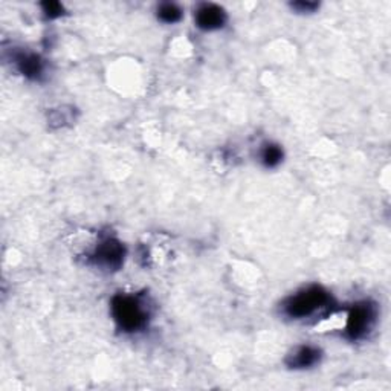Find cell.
Returning <instances> with one entry per match:
<instances>
[{
	"mask_svg": "<svg viewBox=\"0 0 391 391\" xmlns=\"http://www.w3.org/2000/svg\"><path fill=\"white\" fill-rule=\"evenodd\" d=\"M158 19L164 23H176L182 19V10L176 3H161L158 8Z\"/></svg>",
	"mask_w": 391,
	"mask_h": 391,
	"instance_id": "cell-9",
	"label": "cell"
},
{
	"mask_svg": "<svg viewBox=\"0 0 391 391\" xmlns=\"http://www.w3.org/2000/svg\"><path fill=\"white\" fill-rule=\"evenodd\" d=\"M260 159L268 169H274L283 161V148L278 144H265L260 151Z\"/></svg>",
	"mask_w": 391,
	"mask_h": 391,
	"instance_id": "cell-8",
	"label": "cell"
},
{
	"mask_svg": "<svg viewBox=\"0 0 391 391\" xmlns=\"http://www.w3.org/2000/svg\"><path fill=\"white\" fill-rule=\"evenodd\" d=\"M125 250L123 243L116 240V238H105L98 246L95 252L92 254V259L95 265L101 266L109 270H116L124 261Z\"/></svg>",
	"mask_w": 391,
	"mask_h": 391,
	"instance_id": "cell-4",
	"label": "cell"
},
{
	"mask_svg": "<svg viewBox=\"0 0 391 391\" xmlns=\"http://www.w3.org/2000/svg\"><path fill=\"white\" fill-rule=\"evenodd\" d=\"M43 13L46 14V17L49 19H57L60 15H63L65 10H63V5L59 2H43L42 3Z\"/></svg>",
	"mask_w": 391,
	"mask_h": 391,
	"instance_id": "cell-10",
	"label": "cell"
},
{
	"mask_svg": "<svg viewBox=\"0 0 391 391\" xmlns=\"http://www.w3.org/2000/svg\"><path fill=\"white\" fill-rule=\"evenodd\" d=\"M227 13L222 6L214 3H204L194 14L196 25L204 31H215L225 26Z\"/></svg>",
	"mask_w": 391,
	"mask_h": 391,
	"instance_id": "cell-5",
	"label": "cell"
},
{
	"mask_svg": "<svg viewBox=\"0 0 391 391\" xmlns=\"http://www.w3.org/2000/svg\"><path fill=\"white\" fill-rule=\"evenodd\" d=\"M329 302V292L321 286H309L283 302V312L293 320H301V318L314 315L316 310L325 307Z\"/></svg>",
	"mask_w": 391,
	"mask_h": 391,
	"instance_id": "cell-2",
	"label": "cell"
},
{
	"mask_svg": "<svg viewBox=\"0 0 391 391\" xmlns=\"http://www.w3.org/2000/svg\"><path fill=\"white\" fill-rule=\"evenodd\" d=\"M320 6L315 2H297V3H292L293 10H297L298 13H314L316 8Z\"/></svg>",
	"mask_w": 391,
	"mask_h": 391,
	"instance_id": "cell-11",
	"label": "cell"
},
{
	"mask_svg": "<svg viewBox=\"0 0 391 391\" xmlns=\"http://www.w3.org/2000/svg\"><path fill=\"white\" fill-rule=\"evenodd\" d=\"M321 350L314 346H301L295 348L287 358V364L291 369H309V367L320 362Z\"/></svg>",
	"mask_w": 391,
	"mask_h": 391,
	"instance_id": "cell-6",
	"label": "cell"
},
{
	"mask_svg": "<svg viewBox=\"0 0 391 391\" xmlns=\"http://www.w3.org/2000/svg\"><path fill=\"white\" fill-rule=\"evenodd\" d=\"M112 315L124 332H138L148 321V307L138 295H116L112 300Z\"/></svg>",
	"mask_w": 391,
	"mask_h": 391,
	"instance_id": "cell-1",
	"label": "cell"
},
{
	"mask_svg": "<svg viewBox=\"0 0 391 391\" xmlns=\"http://www.w3.org/2000/svg\"><path fill=\"white\" fill-rule=\"evenodd\" d=\"M17 68L23 75L37 79L43 74V61L36 54H22L17 57Z\"/></svg>",
	"mask_w": 391,
	"mask_h": 391,
	"instance_id": "cell-7",
	"label": "cell"
},
{
	"mask_svg": "<svg viewBox=\"0 0 391 391\" xmlns=\"http://www.w3.org/2000/svg\"><path fill=\"white\" fill-rule=\"evenodd\" d=\"M376 306L369 301L358 302L350 310L346 320V332L350 339H361L369 333L376 323Z\"/></svg>",
	"mask_w": 391,
	"mask_h": 391,
	"instance_id": "cell-3",
	"label": "cell"
}]
</instances>
